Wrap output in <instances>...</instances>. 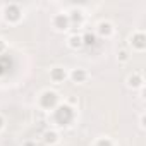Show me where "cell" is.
<instances>
[{
  "label": "cell",
  "mask_w": 146,
  "mask_h": 146,
  "mask_svg": "<svg viewBox=\"0 0 146 146\" xmlns=\"http://www.w3.org/2000/svg\"><path fill=\"white\" fill-rule=\"evenodd\" d=\"M84 78H86V72H84L83 69H78V70H74V72H72V79H74V81H78V83L84 81Z\"/></svg>",
  "instance_id": "cell-5"
},
{
  "label": "cell",
  "mask_w": 146,
  "mask_h": 146,
  "mask_svg": "<svg viewBox=\"0 0 146 146\" xmlns=\"http://www.w3.org/2000/svg\"><path fill=\"white\" fill-rule=\"evenodd\" d=\"M134 45H136L137 48H143V46H144V36H143V35H137V36L134 38Z\"/></svg>",
  "instance_id": "cell-9"
},
{
  "label": "cell",
  "mask_w": 146,
  "mask_h": 146,
  "mask_svg": "<svg viewBox=\"0 0 146 146\" xmlns=\"http://www.w3.org/2000/svg\"><path fill=\"white\" fill-rule=\"evenodd\" d=\"M4 125V120H2V117H0V127H2Z\"/></svg>",
  "instance_id": "cell-15"
},
{
  "label": "cell",
  "mask_w": 146,
  "mask_h": 146,
  "mask_svg": "<svg viewBox=\"0 0 146 146\" xmlns=\"http://www.w3.org/2000/svg\"><path fill=\"white\" fill-rule=\"evenodd\" d=\"M98 31H100L102 35H110V31H112V26H110L108 23H102V24H100V28H98Z\"/></svg>",
  "instance_id": "cell-7"
},
{
  "label": "cell",
  "mask_w": 146,
  "mask_h": 146,
  "mask_svg": "<svg viewBox=\"0 0 146 146\" xmlns=\"http://www.w3.org/2000/svg\"><path fill=\"white\" fill-rule=\"evenodd\" d=\"M81 40H83V43H86V45H93V43H95V35L88 33V35H84V38H81Z\"/></svg>",
  "instance_id": "cell-8"
},
{
  "label": "cell",
  "mask_w": 146,
  "mask_h": 146,
  "mask_svg": "<svg viewBox=\"0 0 146 146\" xmlns=\"http://www.w3.org/2000/svg\"><path fill=\"white\" fill-rule=\"evenodd\" d=\"M70 45H72V46H81V45H83V40H81L79 36H72V38H70Z\"/></svg>",
  "instance_id": "cell-11"
},
{
  "label": "cell",
  "mask_w": 146,
  "mask_h": 146,
  "mask_svg": "<svg viewBox=\"0 0 146 146\" xmlns=\"http://www.w3.org/2000/svg\"><path fill=\"white\" fill-rule=\"evenodd\" d=\"M57 103V95L55 93H52V91H48V93H45L43 96H41V105L43 107H53Z\"/></svg>",
  "instance_id": "cell-2"
},
{
  "label": "cell",
  "mask_w": 146,
  "mask_h": 146,
  "mask_svg": "<svg viewBox=\"0 0 146 146\" xmlns=\"http://www.w3.org/2000/svg\"><path fill=\"white\" fill-rule=\"evenodd\" d=\"M55 119L60 122V124H67L70 119H72V110L70 107H60L55 113Z\"/></svg>",
  "instance_id": "cell-1"
},
{
  "label": "cell",
  "mask_w": 146,
  "mask_h": 146,
  "mask_svg": "<svg viewBox=\"0 0 146 146\" xmlns=\"http://www.w3.org/2000/svg\"><path fill=\"white\" fill-rule=\"evenodd\" d=\"M2 48H4V43H2V41H0V50H2Z\"/></svg>",
  "instance_id": "cell-16"
},
{
  "label": "cell",
  "mask_w": 146,
  "mask_h": 146,
  "mask_svg": "<svg viewBox=\"0 0 146 146\" xmlns=\"http://www.w3.org/2000/svg\"><path fill=\"white\" fill-rule=\"evenodd\" d=\"M7 17H11V19H17V17H19V9H17L16 5L7 7Z\"/></svg>",
  "instance_id": "cell-6"
},
{
  "label": "cell",
  "mask_w": 146,
  "mask_h": 146,
  "mask_svg": "<svg viewBox=\"0 0 146 146\" xmlns=\"http://www.w3.org/2000/svg\"><path fill=\"white\" fill-rule=\"evenodd\" d=\"M64 78H65L64 69H53V70H52V79H53V81H62Z\"/></svg>",
  "instance_id": "cell-4"
},
{
  "label": "cell",
  "mask_w": 146,
  "mask_h": 146,
  "mask_svg": "<svg viewBox=\"0 0 146 146\" xmlns=\"http://www.w3.org/2000/svg\"><path fill=\"white\" fill-rule=\"evenodd\" d=\"M129 84H131V86H134V88L141 86V78H139V76H134V78L131 76V78H129Z\"/></svg>",
  "instance_id": "cell-10"
},
{
  "label": "cell",
  "mask_w": 146,
  "mask_h": 146,
  "mask_svg": "<svg viewBox=\"0 0 146 146\" xmlns=\"http://www.w3.org/2000/svg\"><path fill=\"white\" fill-rule=\"evenodd\" d=\"M72 14H74V16H72V19H74V21H81V16H79V12H72Z\"/></svg>",
  "instance_id": "cell-14"
},
{
  "label": "cell",
  "mask_w": 146,
  "mask_h": 146,
  "mask_svg": "<svg viewBox=\"0 0 146 146\" xmlns=\"http://www.w3.org/2000/svg\"><path fill=\"white\" fill-rule=\"evenodd\" d=\"M24 146H33V144H31V143H26V144H24Z\"/></svg>",
  "instance_id": "cell-17"
},
{
  "label": "cell",
  "mask_w": 146,
  "mask_h": 146,
  "mask_svg": "<svg viewBox=\"0 0 146 146\" xmlns=\"http://www.w3.org/2000/svg\"><path fill=\"white\" fill-rule=\"evenodd\" d=\"M67 24H69V17H65V16H62V14L55 17V26H57L58 29H65Z\"/></svg>",
  "instance_id": "cell-3"
},
{
  "label": "cell",
  "mask_w": 146,
  "mask_h": 146,
  "mask_svg": "<svg viewBox=\"0 0 146 146\" xmlns=\"http://www.w3.org/2000/svg\"><path fill=\"white\" fill-rule=\"evenodd\" d=\"M46 141H48V143H50V141L53 143V141H55V134H53V132H50V134H46Z\"/></svg>",
  "instance_id": "cell-13"
},
{
  "label": "cell",
  "mask_w": 146,
  "mask_h": 146,
  "mask_svg": "<svg viewBox=\"0 0 146 146\" xmlns=\"http://www.w3.org/2000/svg\"><path fill=\"white\" fill-rule=\"evenodd\" d=\"M98 146H112V143H110L108 139H102V141L98 143Z\"/></svg>",
  "instance_id": "cell-12"
}]
</instances>
